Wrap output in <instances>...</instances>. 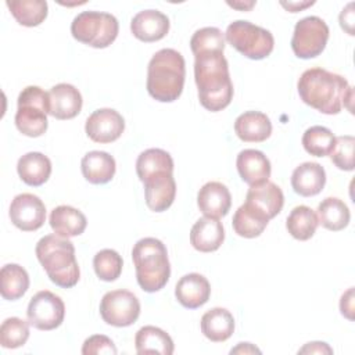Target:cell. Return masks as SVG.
I'll return each instance as SVG.
<instances>
[{"label":"cell","instance_id":"10","mask_svg":"<svg viewBox=\"0 0 355 355\" xmlns=\"http://www.w3.org/2000/svg\"><path fill=\"white\" fill-rule=\"evenodd\" d=\"M100 315L107 324L126 327L137 320L140 302L137 297L128 290H112L103 295Z\"/></svg>","mask_w":355,"mask_h":355},{"label":"cell","instance_id":"21","mask_svg":"<svg viewBox=\"0 0 355 355\" xmlns=\"http://www.w3.org/2000/svg\"><path fill=\"white\" fill-rule=\"evenodd\" d=\"M225 240L222 222L216 218L204 216L198 219L190 230V243L200 252L216 251Z\"/></svg>","mask_w":355,"mask_h":355},{"label":"cell","instance_id":"43","mask_svg":"<svg viewBox=\"0 0 355 355\" xmlns=\"http://www.w3.org/2000/svg\"><path fill=\"white\" fill-rule=\"evenodd\" d=\"M333 349L326 344L320 341L308 343L305 347H302L298 354H331Z\"/></svg>","mask_w":355,"mask_h":355},{"label":"cell","instance_id":"40","mask_svg":"<svg viewBox=\"0 0 355 355\" xmlns=\"http://www.w3.org/2000/svg\"><path fill=\"white\" fill-rule=\"evenodd\" d=\"M116 352L118 351H116V347L112 343V340L103 334L90 336L89 338L85 340L83 347H82L83 355H101V354L115 355Z\"/></svg>","mask_w":355,"mask_h":355},{"label":"cell","instance_id":"27","mask_svg":"<svg viewBox=\"0 0 355 355\" xmlns=\"http://www.w3.org/2000/svg\"><path fill=\"white\" fill-rule=\"evenodd\" d=\"M201 331L214 343L226 341L234 331L233 315L225 308L207 311L201 318Z\"/></svg>","mask_w":355,"mask_h":355},{"label":"cell","instance_id":"11","mask_svg":"<svg viewBox=\"0 0 355 355\" xmlns=\"http://www.w3.org/2000/svg\"><path fill=\"white\" fill-rule=\"evenodd\" d=\"M28 322L37 330L57 329L65 316V305L62 300L49 290L36 293L26 309Z\"/></svg>","mask_w":355,"mask_h":355},{"label":"cell","instance_id":"31","mask_svg":"<svg viewBox=\"0 0 355 355\" xmlns=\"http://www.w3.org/2000/svg\"><path fill=\"white\" fill-rule=\"evenodd\" d=\"M0 284L1 297L8 301H15L21 298L29 287L28 272L17 263H7L0 270Z\"/></svg>","mask_w":355,"mask_h":355},{"label":"cell","instance_id":"26","mask_svg":"<svg viewBox=\"0 0 355 355\" xmlns=\"http://www.w3.org/2000/svg\"><path fill=\"white\" fill-rule=\"evenodd\" d=\"M17 171L21 180L29 186H42L47 182L51 173V162L42 153H26L17 164Z\"/></svg>","mask_w":355,"mask_h":355},{"label":"cell","instance_id":"44","mask_svg":"<svg viewBox=\"0 0 355 355\" xmlns=\"http://www.w3.org/2000/svg\"><path fill=\"white\" fill-rule=\"evenodd\" d=\"M255 352L261 354V351L250 343H240L236 348L230 351V354H255Z\"/></svg>","mask_w":355,"mask_h":355},{"label":"cell","instance_id":"1","mask_svg":"<svg viewBox=\"0 0 355 355\" xmlns=\"http://www.w3.org/2000/svg\"><path fill=\"white\" fill-rule=\"evenodd\" d=\"M194 57V79L201 105L212 112L222 111L233 98V83L223 51H208Z\"/></svg>","mask_w":355,"mask_h":355},{"label":"cell","instance_id":"4","mask_svg":"<svg viewBox=\"0 0 355 355\" xmlns=\"http://www.w3.org/2000/svg\"><path fill=\"white\" fill-rule=\"evenodd\" d=\"M35 252L55 286L71 288L79 282L80 272L75 257V247L67 237L47 234L37 241Z\"/></svg>","mask_w":355,"mask_h":355},{"label":"cell","instance_id":"36","mask_svg":"<svg viewBox=\"0 0 355 355\" xmlns=\"http://www.w3.org/2000/svg\"><path fill=\"white\" fill-rule=\"evenodd\" d=\"M122 257L111 248L98 251L93 258V268L98 279L104 282H114L122 273Z\"/></svg>","mask_w":355,"mask_h":355},{"label":"cell","instance_id":"29","mask_svg":"<svg viewBox=\"0 0 355 355\" xmlns=\"http://www.w3.org/2000/svg\"><path fill=\"white\" fill-rule=\"evenodd\" d=\"M233 229L234 232L245 239H254L258 237L265 227L269 223V219L257 211L250 204L244 202L237 208V211L233 215Z\"/></svg>","mask_w":355,"mask_h":355},{"label":"cell","instance_id":"32","mask_svg":"<svg viewBox=\"0 0 355 355\" xmlns=\"http://www.w3.org/2000/svg\"><path fill=\"white\" fill-rule=\"evenodd\" d=\"M318 225V215L313 212L312 208L306 205H298L293 208L286 220V227L288 233L294 239L301 241L309 240L315 234Z\"/></svg>","mask_w":355,"mask_h":355},{"label":"cell","instance_id":"17","mask_svg":"<svg viewBox=\"0 0 355 355\" xmlns=\"http://www.w3.org/2000/svg\"><path fill=\"white\" fill-rule=\"evenodd\" d=\"M245 202L263 214L270 220L282 211L284 204V196L282 189L276 183L266 180L248 189Z\"/></svg>","mask_w":355,"mask_h":355},{"label":"cell","instance_id":"6","mask_svg":"<svg viewBox=\"0 0 355 355\" xmlns=\"http://www.w3.org/2000/svg\"><path fill=\"white\" fill-rule=\"evenodd\" d=\"M49 93L39 86H26L18 96L15 112L17 129L29 137H39L47 130Z\"/></svg>","mask_w":355,"mask_h":355},{"label":"cell","instance_id":"46","mask_svg":"<svg viewBox=\"0 0 355 355\" xmlns=\"http://www.w3.org/2000/svg\"><path fill=\"white\" fill-rule=\"evenodd\" d=\"M229 6H232V7H234V8H240V10H250L254 4H255V1H250L248 4H241V3H227Z\"/></svg>","mask_w":355,"mask_h":355},{"label":"cell","instance_id":"34","mask_svg":"<svg viewBox=\"0 0 355 355\" xmlns=\"http://www.w3.org/2000/svg\"><path fill=\"white\" fill-rule=\"evenodd\" d=\"M173 172V159L169 153L161 148H148L143 151L136 161V173L141 182L155 172Z\"/></svg>","mask_w":355,"mask_h":355},{"label":"cell","instance_id":"13","mask_svg":"<svg viewBox=\"0 0 355 355\" xmlns=\"http://www.w3.org/2000/svg\"><path fill=\"white\" fill-rule=\"evenodd\" d=\"M86 135L96 143H111L121 137L125 130L122 115L112 108L96 110L85 125Z\"/></svg>","mask_w":355,"mask_h":355},{"label":"cell","instance_id":"30","mask_svg":"<svg viewBox=\"0 0 355 355\" xmlns=\"http://www.w3.org/2000/svg\"><path fill=\"white\" fill-rule=\"evenodd\" d=\"M349 218L351 214L347 204L337 197H327L318 207V220L327 230H343L348 226Z\"/></svg>","mask_w":355,"mask_h":355},{"label":"cell","instance_id":"35","mask_svg":"<svg viewBox=\"0 0 355 355\" xmlns=\"http://www.w3.org/2000/svg\"><path fill=\"white\" fill-rule=\"evenodd\" d=\"M336 136L333 132L324 126H311L302 135V146L305 151L315 157L329 155L334 146Z\"/></svg>","mask_w":355,"mask_h":355},{"label":"cell","instance_id":"24","mask_svg":"<svg viewBox=\"0 0 355 355\" xmlns=\"http://www.w3.org/2000/svg\"><path fill=\"white\" fill-rule=\"evenodd\" d=\"M83 178L93 184L108 183L115 175V159L105 151H90L80 162Z\"/></svg>","mask_w":355,"mask_h":355},{"label":"cell","instance_id":"19","mask_svg":"<svg viewBox=\"0 0 355 355\" xmlns=\"http://www.w3.org/2000/svg\"><path fill=\"white\" fill-rule=\"evenodd\" d=\"M175 295L180 305L189 309H196L209 300L211 286L202 275L189 273L182 276L176 283Z\"/></svg>","mask_w":355,"mask_h":355},{"label":"cell","instance_id":"39","mask_svg":"<svg viewBox=\"0 0 355 355\" xmlns=\"http://www.w3.org/2000/svg\"><path fill=\"white\" fill-rule=\"evenodd\" d=\"M354 147L355 139L354 136L345 135L338 136L334 140V146L330 151V158L333 164L341 171H352L354 169Z\"/></svg>","mask_w":355,"mask_h":355},{"label":"cell","instance_id":"16","mask_svg":"<svg viewBox=\"0 0 355 355\" xmlns=\"http://www.w3.org/2000/svg\"><path fill=\"white\" fill-rule=\"evenodd\" d=\"M130 31L141 42H157L168 33L169 19L158 10H143L132 18Z\"/></svg>","mask_w":355,"mask_h":355},{"label":"cell","instance_id":"23","mask_svg":"<svg viewBox=\"0 0 355 355\" xmlns=\"http://www.w3.org/2000/svg\"><path fill=\"white\" fill-rule=\"evenodd\" d=\"M326 183V172L318 162H304L293 171L291 186L302 197H312L322 191Z\"/></svg>","mask_w":355,"mask_h":355},{"label":"cell","instance_id":"22","mask_svg":"<svg viewBox=\"0 0 355 355\" xmlns=\"http://www.w3.org/2000/svg\"><path fill=\"white\" fill-rule=\"evenodd\" d=\"M234 132L243 141L261 143L270 136L272 122L263 112L245 111L237 116L234 122Z\"/></svg>","mask_w":355,"mask_h":355},{"label":"cell","instance_id":"5","mask_svg":"<svg viewBox=\"0 0 355 355\" xmlns=\"http://www.w3.org/2000/svg\"><path fill=\"white\" fill-rule=\"evenodd\" d=\"M139 286L147 293L161 290L169 280L171 265L165 244L155 237L140 239L132 250Z\"/></svg>","mask_w":355,"mask_h":355},{"label":"cell","instance_id":"37","mask_svg":"<svg viewBox=\"0 0 355 355\" xmlns=\"http://www.w3.org/2000/svg\"><path fill=\"white\" fill-rule=\"evenodd\" d=\"M190 49L194 55L208 51H223L225 37L222 31L215 26H207L196 31L190 39Z\"/></svg>","mask_w":355,"mask_h":355},{"label":"cell","instance_id":"42","mask_svg":"<svg viewBox=\"0 0 355 355\" xmlns=\"http://www.w3.org/2000/svg\"><path fill=\"white\" fill-rule=\"evenodd\" d=\"M340 311L345 318L352 320V311H354V288L352 287L343 294L340 301Z\"/></svg>","mask_w":355,"mask_h":355},{"label":"cell","instance_id":"38","mask_svg":"<svg viewBox=\"0 0 355 355\" xmlns=\"http://www.w3.org/2000/svg\"><path fill=\"white\" fill-rule=\"evenodd\" d=\"M29 338V322L19 318H7L0 326V344L4 348L22 347Z\"/></svg>","mask_w":355,"mask_h":355},{"label":"cell","instance_id":"20","mask_svg":"<svg viewBox=\"0 0 355 355\" xmlns=\"http://www.w3.org/2000/svg\"><path fill=\"white\" fill-rule=\"evenodd\" d=\"M197 204L205 216L219 219L229 212L232 196L223 183L208 182L200 189L197 194Z\"/></svg>","mask_w":355,"mask_h":355},{"label":"cell","instance_id":"25","mask_svg":"<svg viewBox=\"0 0 355 355\" xmlns=\"http://www.w3.org/2000/svg\"><path fill=\"white\" fill-rule=\"evenodd\" d=\"M50 226L55 234L61 237H75L85 232L86 216L71 205H60L50 214Z\"/></svg>","mask_w":355,"mask_h":355},{"label":"cell","instance_id":"8","mask_svg":"<svg viewBox=\"0 0 355 355\" xmlns=\"http://www.w3.org/2000/svg\"><path fill=\"white\" fill-rule=\"evenodd\" d=\"M226 40L244 57L262 60L268 57L275 47L273 35L250 21L237 19L226 29Z\"/></svg>","mask_w":355,"mask_h":355},{"label":"cell","instance_id":"45","mask_svg":"<svg viewBox=\"0 0 355 355\" xmlns=\"http://www.w3.org/2000/svg\"><path fill=\"white\" fill-rule=\"evenodd\" d=\"M313 3L315 1H306V3H284V1H282L280 4L284 8H287L290 12H297V11H300V10H302V8L308 7V6H312Z\"/></svg>","mask_w":355,"mask_h":355},{"label":"cell","instance_id":"15","mask_svg":"<svg viewBox=\"0 0 355 355\" xmlns=\"http://www.w3.org/2000/svg\"><path fill=\"white\" fill-rule=\"evenodd\" d=\"M82 94L69 83H58L49 92V114L57 119H72L82 110Z\"/></svg>","mask_w":355,"mask_h":355},{"label":"cell","instance_id":"9","mask_svg":"<svg viewBox=\"0 0 355 355\" xmlns=\"http://www.w3.org/2000/svg\"><path fill=\"white\" fill-rule=\"evenodd\" d=\"M327 40V24L316 15H309L295 24L291 37V49L298 58L308 60L318 57L324 50Z\"/></svg>","mask_w":355,"mask_h":355},{"label":"cell","instance_id":"33","mask_svg":"<svg viewBox=\"0 0 355 355\" xmlns=\"http://www.w3.org/2000/svg\"><path fill=\"white\" fill-rule=\"evenodd\" d=\"M6 4L17 22L24 26H37L47 17L44 0H8Z\"/></svg>","mask_w":355,"mask_h":355},{"label":"cell","instance_id":"3","mask_svg":"<svg viewBox=\"0 0 355 355\" xmlns=\"http://www.w3.org/2000/svg\"><path fill=\"white\" fill-rule=\"evenodd\" d=\"M186 64L183 55L173 49L157 51L147 67V92L161 103H172L183 92Z\"/></svg>","mask_w":355,"mask_h":355},{"label":"cell","instance_id":"41","mask_svg":"<svg viewBox=\"0 0 355 355\" xmlns=\"http://www.w3.org/2000/svg\"><path fill=\"white\" fill-rule=\"evenodd\" d=\"M352 3H349L340 14V25L348 35H354V11Z\"/></svg>","mask_w":355,"mask_h":355},{"label":"cell","instance_id":"18","mask_svg":"<svg viewBox=\"0 0 355 355\" xmlns=\"http://www.w3.org/2000/svg\"><path fill=\"white\" fill-rule=\"evenodd\" d=\"M236 166L240 178L250 186H255L269 180L270 178V161L268 157L254 148H245L239 153Z\"/></svg>","mask_w":355,"mask_h":355},{"label":"cell","instance_id":"7","mask_svg":"<svg viewBox=\"0 0 355 355\" xmlns=\"http://www.w3.org/2000/svg\"><path fill=\"white\" fill-rule=\"evenodd\" d=\"M118 31V19L112 14L101 11H83L71 24L72 36L96 49L108 47L116 39Z\"/></svg>","mask_w":355,"mask_h":355},{"label":"cell","instance_id":"12","mask_svg":"<svg viewBox=\"0 0 355 355\" xmlns=\"http://www.w3.org/2000/svg\"><path fill=\"white\" fill-rule=\"evenodd\" d=\"M10 219L12 225L22 232L37 230L46 220V207L35 194H18L11 201Z\"/></svg>","mask_w":355,"mask_h":355},{"label":"cell","instance_id":"14","mask_svg":"<svg viewBox=\"0 0 355 355\" xmlns=\"http://www.w3.org/2000/svg\"><path fill=\"white\" fill-rule=\"evenodd\" d=\"M172 173L168 171L155 172L143 182L146 204L151 211L162 212L172 205L176 196V182Z\"/></svg>","mask_w":355,"mask_h":355},{"label":"cell","instance_id":"2","mask_svg":"<svg viewBox=\"0 0 355 355\" xmlns=\"http://www.w3.org/2000/svg\"><path fill=\"white\" fill-rule=\"evenodd\" d=\"M301 100L322 114H338L345 101L352 98V87L341 75L323 68H309L297 83Z\"/></svg>","mask_w":355,"mask_h":355},{"label":"cell","instance_id":"28","mask_svg":"<svg viewBox=\"0 0 355 355\" xmlns=\"http://www.w3.org/2000/svg\"><path fill=\"white\" fill-rule=\"evenodd\" d=\"M137 354H173L175 345L168 333L155 326H144L139 329L135 337Z\"/></svg>","mask_w":355,"mask_h":355}]
</instances>
